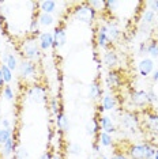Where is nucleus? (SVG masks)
Returning a JSON list of instances; mask_svg holds the SVG:
<instances>
[{"mask_svg": "<svg viewBox=\"0 0 158 159\" xmlns=\"http://www.w3.org/2000/svg\"><path fill=\"white\" fill-rule=\"evenodd\" d=\"M11 137H14V131L11 128H0V146H3Z\"/></svg>", "mask_w": 158, "mask_h": 159, "instance_id": "obj_28", "label": "nucleus"}, {"mask_svg": "<svg viewBox=\"0 0 158 159\" xmlns=\"http://www.w3.org/2000/svg\"><path fill=\"white\" fill-rule=\"evenodd\" d=\"M53 159H62V154L57 151V152H53Z\"/></svg>", "mask_w": 158, "mask_h": 159, "instance_id": "obj_42", "label": "nucleus"}, {"mask_svg": "<svg viewBox=\"0 0 158 159\" xmlns=\"http://www.w3.org/2000/svg\"><path fill=\"white\" fill-rule=\"evenodd\" d=\"M72 15L79 22L86 23V25H93V22H94L97 18V11L87 2H85L75 7L72 11Z\"/></svg>", "mask_w": 158, "mask_h": 159, "instance_id": "obj_1", "label": "nucleus"}, {"mask_svg": "<svg viewBox=\"0 0 158 159\" xmlns=\"http://www.w3.org/2000/svg\"><path fill=\"white\" fill-rule=\"evenodd\" d=\"M51 111H52V114H55V116H57L62 111V107H60V103H59V99L57 98L51 99Z\"/></svg>", "mask_w": 158, "mask_h": 159, "instance_id": "obj_33", "label": "nucleus"}, {"mask_svg": "<svg viewBox=\"0 0 158 159\" xmlns=\"http://www.w3.org/2000/svg\"><path fill=\"white\" fill-rule=\"evenodd\" d=\"M151 82L153 83H158V70H154L151 74Z\"/></svg>", "mask_w": 158, "mask_h": 159, "instance_id": "obj_41", "label": "nucleus"}, {"mask_svg": "<svg viewBox=\"0 0 158 159\" xmlns=\"http://www.w3.org/2000/svg\"><path fill=\"white\" fill-rule=\"evenodd\" d=\"M3 64H6L7 67L10 68L12 72L18 68V60H16V57L14 53H10V52H6V53H3Z\"/></svg>", "mask_w": 158, "mask_h": 159, "instance_id": "obj_20", "label": "nucleus"}, {"mask_svg": "<svg viewBox=\"0 0 158 159\" xmlns=\"http://www.w3.org/2000/svg\"><path fill=\"white\" fill-rule=\"evenodd\" d=\"M6 86V83L4 80H3V76H2V72H0V89H3Z\"/></svg>", "mask_w": 158, "mask_h": 159, "instance_id": "obj_43", "label": "nucleus"}, {"mask_svg": "<svg viewBox=\"0 0 158 159\" xmlns=\"http://www.w3.org/2000/svg\"><path fill=\"white\" fill-rule=\"evenodd\" d=\"M38 159H53V152H51V151H45Z\"/></svg>", "mask_w": 158, "mask_h": 159, "instance_id": "obj_37", "label": "nucleus"}, {"mask_svg": "<svg viewBox=\"0 0 158 159\" xmlns=\"http://www.w3.org/2000/svg\"><path fill=\"white\" fill-rule=\"evenodd\" d=\"M156 150L151 143H139L128 148V155L131 159H153Z\"/></svg>", "mask_w": 158, "mask_h": 159, "instance_id": "obj_2", "label": "nucleus"}, {"mask_svg": "<svg viewBox=\"0 0 158 159\" xmlns=\"http://www.w3.org/2000/svg\"><path fill=\"white\" fill-rule=\"evenodd\" d=\"M0 94H2V97L7 101H14V98H15V93H14V90L10 84H6L4 87L2 89V93Z\"/></svg>", "mask_w": 158, "mask_h": 159, "instance_id": "obj_30", "label": "nucleus"}, {"mask_svg": "<svg viewBox=\"0 0 158 159\" xmlns=\"http://www.w3.org/2000/svg\"><path fill=\"white\" fill-rule=\"evenodd\" d=\"M98 159H110V158H108V157H105V155H101Z\"/></svg>", "mask_w": 158, "mask_h": 159, "instance_id": "obj_45", "label": "nucleus"}, {"mask_svg": "<svg viewBox=\"0 0 158 159\" xmlns=\"http://www.w3.org/2000/svg\"><path fill=\"white\" fill-rule=\"evenodd\" d=\"M27 98L33 103H45L46 99H48L46 87L42 84H38V83H34L27 90Z\"/></svg>", "mask_w": 158, "mask_h": 159, "instance_id": "obj_4", "label": "nucleus"}, {"mask_svg": "<svg viewBox=\"0 0 158 159\" xmlns=\"http://www.w3.org/2000/svg\"><path fill=\"white\" fill-rule=\"evenodd\" d=\"M98 122H100V129H101L102 132H106V133H109V135H112V133L117 131L113 120L110 117H108V116H100Z\"/></svg>", "mask_w": 158, "mask_h": 159, "instance_id": "obj_12", "label": "nucleus"}, {"mask_svg": "<svg viewBox=\"0 0 158 159\" xmlns=\"http://www.w3.org/2000/svg\"><path fill=\"white\" fill-rule=\"evenodd\" d=\"M3 31V26H2V23H0V33Z\"/></svg>", "mask_w": 158, "mask_h": 159, "instance_id": "obj_46", "label": "nucleus"}, {"mask_svg": "<svg viewBox=\"0 0 158 159\" xmlns=\"http://www.w3.org/2000/svg\"><path fill=\"white\" fill-rule=\"evenodd\" d=\"M21 50L26 57V60H30L35 63L41 59V50H40L38 42H35V38L33 37H29L22 42L21 45Z\"/></svg>", "mask_w": 158, "mask_h": 159, "instance_id": "obj_3", "label": "nucleus"}, {"mask_svg": "<svg viewBox=\"0 0 158 159\" xmlns=\"http://www.w3.org/2000/svg\"><path fill=\"white\" fill-rule=\"evenodd\" d=\"M142 25H146V26H151L156 20V12H153L151 10H145L142 12Z\"/></svg>", "mask_w": 158, "mask_h": 159, "instance_id": "obj_25", "label": "nucleus"}, {"mask_svg": "<svg viewBox=\"0 0 158 159\" xmlns=\"http://www.w3.org/2000/svg\"><path fill=\"white\" fill-rule=\"evenodd\" d=\"M0 72H2V76H3V80H4L6 84H10L12 82V71L10 70L6 64L0 63Z\"/></svg>", "mask_w": 158, "mask_h": 159, "instance_id": "obj_27", "label": "nucleus"}, {"mask_svg": "<svg viewBox=\"0 0 158 159\" xmlns=\"http://www.w3.org/2000/svg\"><path fill=\"white\" fill-rule=\"evenodd\" d=\"M18 70H19L21 78L25 79V78H29V76H33L35 74V71H37V66H35V63H33V61L23 59L19 63V66H18Z\"/></svg>", "mask_w": 158, "mask_h": 159, "instance_id": "obj_8", "label": "nucleus"}, {"mask_svg": "<svg viewBox=\"0 0 158 159\" xmlns=\"http://www.w3.org/2000/svg\"><path fill=\"white\" fill-rule=\"evenodd\" d=\"M82 147L79 146L78 143H68L67 144V152L68 155H74V157H78V155L82 154Z\"/></svg>", "mask_w": 158, "mask_h": 159, "instance_id": "obj_29", "label": "nucleus"}, {"mask_svg": "<svg viewBox=\"0 0 158 159\" xmlns=\"http://www.w3.org/2000/svg\"><path fill=\"white\" fill-rule=\"evenodd\" d=\"M146 128L154 135H158V114L153 111H146Z\"/></svg>", "mask_w": 158, "mask_h": 159, "instance_id": "obj_13", "label": "nucleus"}, {"mask_svg": "<svg viewBox=\"0 0 158 159\" xmlns=\"http://www.w3.org/2000/svg\"><path fill=\"white\" fill-rule=\"evenodd\" d=\"M143 53H147V44L146 42H141V45H139V55H143Z\"/></svg>", "mask_w": 158, "mask_h": 159, "instance_id": "obj_38", "label": "nucleus"}, {"mask_svg": "<svg viewBox=\"0 0 158 159\" xmlns=\"http://www.w3.org/2000/svg\"><path fill=\"white\" fill-rule=\"evenodd\" d=\"M95 42H97V46H98L100 49H104L105 52L110 49V42H109V39H108V37H106V31H105V26H104V23L100 25L98 29H97Z\"/></svg>", "mask_w": 158, "mask_h": 159, "instance_id": "obj_9", "label": "nucleus"}, {"mask_svg": "<svg viewBox=\"0 0 158 159\" xmlns=\"http://www.w3.org/2000/svg\"><path fill=\"white\" fill-rule=\"evenodd\" d=\"M121 82H123V78L121 75L118 74L117 71L114 70H110L106 75V84L109 89H113V87H120L121 86Z\"/></svg>", "mask_w": 158, "mask_h": 159, "instance_id": "obj_16", "label": "nucleus"}, {"mask_svg": "<svg viewBox=\"0 0 158 159\" xmlns=\"http://www.w3.org/2000/svg\"><path fill=\"white\" fill-rule=\"evenodd\" d=\"M0 113H2V105H0Z\"/></svg>", "mask_w": 158, "mask_h": 159, "instance_id": "obj_47", "label": "nucleus"}, {"mask_svg": "<svg viewBox=\"0 0 158 159\" xmlns=\"http://www.w3.org/2000/svg\"><path fill=\"white\" fill-rule=\"evenodd\" d=\"M15 159H29V151L25 147L19 146L15 148V152H14Z\"/></svg>", "mask_w": 158, "mask_h": 159, "instance_id": "obj_32", "label": "nucleus"}, {"mask_svg": "<svg viewBox=\"0 0 158 159\" xmlns=\"http://www.w3.org/2000/svg\"><path fill=\"white\" fill-rule=\"evenodd\" d=\"M2 147V154L4 155V157H10V155H12L14 152H15V139L14 137H11L10 140H7V142L3 144V146H0Z\"/></svg>", "mask_w": 158, "mask_h": 159, "instance_id": "obj_22", "label": "nucleus"}, {"mask_svg": "<svg viewBox=\"0 0 158 159\" xmlns=\"http://www.w3.org/2000/svg\"><path fill=\"white\" fill-rule=\"evenodd\" d=\"M110 159H128L125 155L123 154V152H114L113 155H112V158Z\"/></svg>", "mask_w": 158, "mask_h": 159, "instance_id": "obj_39", "label": "nucleus"}, {"mask_svg": "<svg viewBox=\"0 0 158 159\" xmlns=\"http://www.w3.org/2000/svg\"><path fill=\"white\" fill-rule=\"evenodd\" d=\"M153 159H158V148L156 150V154H154V158Z\"/></svg>", "mask_w": 158, "mask_h": 159, "instance_id": "obj_44", "label": "nucleus"}, {"mask_svg": "<svg viewBox=\"0 0 158 159\" xmlns=\"http://www.w3.org/2000/svg\"><path fill=\"white\" fill-rule=\"evenodd\" d=\"M100 131H101V129H100V122H98V118L97 117L93 118L91 122L86 124V133H87V135H98Z\"/></svg>", "mask_w": 158, "mask_h": 159, "instance_id": "obj_24", "label": "nucleus"}, {"mask_svg": "<svg viewBox=\"0 0 158 159\" xmlns=\"http://www.w3.org/2000/svg\"><path fill=\"white\" fill-rule=\"evenodd\" d=\"M89 95H90L91 99H100L104 95V90L101 87V82H100V78H95L93 83L89 87Z\"/></svg>", "mask_w": 158, "mask_h": 159, "instance_id": "obj_17", "label": "nucleus"}, {"mask_svg": "<svg viewBox=\"0 0 158 159\" xmlns=\"http://www.w3.org/2000/svg\"><path fill=\"white\" fill-rule=\"evenodd\" d=\"M38 6H40V10H41V12H44V14H51V15H52V12L56 11L57 3L53 2V0H45V2H40Z\"/></svg>", "mask_w": 158, "mask_h": 159, "instance_id": "obj_21", "label": "nucleus"}, {"mask_svg": "<svg viewBox=\"0 0 158 159\" xmlns=\"http://www.w3.org/2000/svg\"><path fill=\"white\" fill-rule=\"evenodd\" d=\"M104 26H105L106 37L109 39L110 44H112V41H117V39L121 37V30L114 20H106V22L104 23Z\"/></svg>", "mask_w": 158, "mask_h": 159, "instance_id": "obj_7", "label": "nucleus"}, {"mask_svg": "<svg viewBox=\"0 0 158 159\" xmlns=\"http://www.w3.org/2000/svg\"><path fill=\"white\" fill-rule=\"evenodd\" d=\"M97 137H98V140H97V142L100 143V146L110 147L113 144V137H112V135H109V133H106V132L100 131L98 135H97Z\"/></svg>", "mask_w": 158, "mask_h": 159, "instance_id": "obj_23", "label": "nucleus"}, {"mask_svg": "<svg viewBox=\"0 0 158 159\" xmlns=\"http://www.w3.org/2000/svg\"><path fill=\"white\" fill-rule=\"evenodd\" d=\"M154 68H156V64H154L153 59H142L141 63L138 64L139 74H141V76H143V78H147L149 75H151Z\"/></svg>", "mask_w": 158, "mask_h": 159, "instance_id": "obj_11", "label": "nucleus"}, {"mask_svg": "<svg viewBox=\"0 0 158 159\" xmlns=\"http://www.w3.org/2000/svg\"><path fill=\"white\" fill-rule=\"evenodd\" d=\"M130 98L131 102L138 107H143L149 103L147 102V91H145V90H134V91H131Z\"/></svg>", "mask_w": 158, "mask_h": 159, "instance_id": "obj_10", "label": "nucleus"}, {"mask_svg": "<svg viewBox=\"0 0 158 159\" xmlns=\"http://www.w3.org/2000/svg\"><path fill=\"white\" fill-rule=\"evenodd\" d=\"M120 122H121V126L125 128L127 131H130L132 133L136 132L138 129V125H139V118L138 116L132 111H123L120 114Z\"/></svg>", "mask_w": 158, "mask_h": 159, "instance_id": "obj_5", "label": "nucleus"}, {"mask_svg": "<svg viewBox=\"0 0 158 159\" xmlns=\"http://www.w3.org/2000/svg\"><path fill=\"white\" fill-rule=\"evenodd\" d=\"M146 4L150 7L149 10H151L153 12H157L158 11V0H151V2H147Z\"/></svg>", "mask_w": 158, "mask_h": 159, "instance_id": "obj_35", "label": "nucleus"}, {"mask_svg": "<svg viewBox=\"0 0 158 159\" xmlns=\"http://www.w3.org/2000/svg\"><path fill=\"white\" fill-rule=\"evenodd\" d=\"M147 53L151 59H158V41H151L147 44Z\"/></svg>", "mask_w": 158, "mask_h": 159, "instance_id": "obj_31", "label": "nucleus"}, {"mask_svg": "<svg viewBox=\"0 0 158 159\" xmlns=\"http://www.w3.org/2000/svg\"><path fill=\"white\" fill-rule=\"evenodd\" d=\"M93 151H94L95 154H100V152H101V146H100L98 142H94V143H93Z\"/></svg>", "mask_w": 158, "mask_h": 159, "instance_id": "obj_40", "label": "nucleus"}, {"mask_svg": "<svg viewBox=\"0 0 158 159\" xmlns=\"http://www.w3.org/2000/svg\"><path fill=\"white\" fill-rule=\"evenodd\" d=\"M38 46L42 50H48L53 46V33L51 31H44L38 37Z\"/></svg>", "mask_w": 158, "mask_h": 159, "instance_id": "obj_15", "label": "nucleus"}, {"mask_svg": "<svg viewBox=\"0 0 158 159\" xmlns=\"http://www.w3.org/2000/svg\"><path fill=\"white\" fill-rule=\"evenodd\" d=\"M56 126L59 128V131L63 133H67L70 131V120H68V117L63 110L56 116Z\"/></svg>", "mask_w": 158, "mask_h": 159, "instance_id": "obj_18", "label": "nucleus"}, {"mask_svg": "<svg viewBox=\"0 0 158 159\" xmlns=\"http://www.w3.org/2000/svg\"><path fill=\"white\" fill-rule=\"evenodd\" d=\"M101 106L104 107V110L108 111H113L116 109L117 103H116V98L112 95V94H104L101 98Z\"/></svg>", "mask_w": 158, "mask_h": 159, "instance_id": "obj_19", "label": "nucleus"}, {"mask_svg": "<svg viewBox=\"0 0 158 159\" xmlns=\"http://www.w3.org/2000/svg\"><path fill=\"white\" fill-rule=\"evenodd\" d=\"M67 42V33L64 23H59L53 30V48H63Z\"/></svg>", "mask_w": 158, "mask_h": 159, "instance_id": "obj_6", "label": "nucleus"}, {"mask_svg": "<svg viewBox=\"0 0 158 159\" xmlns=\"http://www.w3.org/2000/svg\"><path fill=\"white\" fill-rule=\"evenodd\" d=\"M0 125H2V128H11V122H10V120L6 117L0 120Z\"/></svg>", "mask_w": 158, "mask_h": 159, "instance_id": "obj_36", "label": "nucleus"}, {"mask_svg": "<svg viewBox=\"0 0 158 159\" xmlns=\"http://www.w3.org/2000/svg\"><path fill=\"white\" fill-rule=\"evenodd\" d=\"M147 102L149 103H157L158 102V95L153 89H150L149 91H147Z\"/></svg>", "mask_w": 158, "mask_h": 159, "instance_id": "obj_34", "label": "nucleus"}, {"mask_svg": "<svg viewBox=\"0 0 158 159\" xmlns=\"http://www.w3.org/2000/svg\"><path fill=\"white\" fill-rule=\"evenodd\" d=\"M102 61H104V64H105L106 67H109L110 70H113V68L117 67V64H118V55H117V52H116V50H113V49L106 50V52L104 53Z\"/></svg>", "mask_w": 158, "mask_h": 159, "instance_id": "obj_14", "label": "nucleus"}, {"mask_svg": "<svg viewBox=\"0 0 158 159\" xmlns=\"http://www.w3.org/2000/svg\"><path fill=\"white\" fill-rule=\"evenodd\" d=\"M38 22H40V26H44V27H48V26H52L53 22H55V18L51 14H44L41 12L40 15L37 16Z\"/></svg>", "mask_w": 158, "mask_h": 159, "instance_id": "obj_26", "label": "nucleus"}]
</instances>
